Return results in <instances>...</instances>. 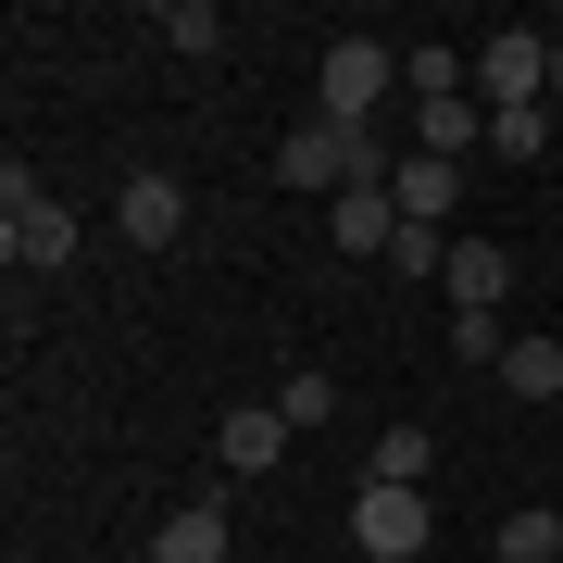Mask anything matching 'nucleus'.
Instances as JSON below:
<instances>
[{"instance_id": "nucleus-21", "label": "nucleus", "mask_w": 563, "mask_h": 563, "mask_svg": "<svg viewBox=\"0 0 563 563\" xmlns=\"http://www.w3.org/2000/svg\"><path fill=\"white\" fill-rule=\"evenodd\" d=\"M551 101H563V38H551Z\"/></svg>"}, {"instance_id": "nucleus-12", "label": "nucleus", "mask_w": 563, "mask_h": 563, "mask_svg": "<svg viewBox=\"0 0 563 563\" xmlns=\"http://www.w3.org/2000/svg\"><path fill=\"white\" fill-rule=\"evenodd\" d=\"M413 151H426V163L488 151V113H476V101H426V113H413Z\"/></svg>"}, {"instance_id": "nucleus-11", "label": "nucleus", "mask_w": 563, "mask_h": 563, "mask_svg": "<svg viewBox=\"0 0 563 563\" xmlns=\"http://www.w3.org/2000/svg\"><path fill=\"white\" fill-rule=\"evenodd\" d=\"M151 563H225V501H176L151 526Z\"/></svg>"}, {"instance_id": "nucleus-6", "label": "nucleus", "mask_w": 563, "mask_h": 563, "mask_svg": "<svg viewBox=\"0 0 563 563\" xmlns=\"http://www.w3.org/2000/svg\"><path fill=\"white\" fill-rule=\"evenodd\" d=\"M288 439H301V426H288L276 401H239V413L213 426V451H225V476H276V463H288Z\"/></svg>"}, {"instance_id": "nucleus-16", "label": "nucleus", "mask_w": 563, "mask_h": 563, "mask_svg": "<svg viewBox=\"0 0 563 563\" xmlns=\"http://www.w3.org/2000/svg\"><path fill=\"white\" fill-rule=\"evenodd\" d=\"M276 413H288V426H301V439H313V426L339 413V376H325V363H301V376L276 388Z\"/></svg>"}, {"instance_id": "nucleus-8", "label": "nucleus", "mask_w": 563, "mask_h": 563, "mask_svg": "<svg viewBox=\"0 0 563 563\" xmlns=\"http://www.w3.org/2000/svg\"><path fill=\"white\" fill-rule=\"evenodd\" d=\"M188 239V188L176 176H125V251H176Z\"/></svg>"}, {"instance_id": "nucleus-2", "label": "nucleus", "mask_w": 563, "mask_h": 563, "mask_svg": "<svg viewBox=\"0 0 563 563\" xmlns=\"http://www.w3.org/2000/svg\"><path fill=\"white\" fill-rule=\"evenodd\" d=\"M0 251H13V276H51V263H76V213H63L51 188L25 176V163L0 176Z\"/></svg>"}, {"instance_id": "nucleus-4", "label": "nucleus", "mask_w": 563, "mask_h": 563, "mask_svg": "<svg viewBox=\"0 0 563 563\" xmlns=\"http://www.w3.org/2000/svg\"><path fill=\"white\" fill-rule=\"evenodd\" d=\"M388 88H401V63H388L376 38H325V76H313V113L325 125H363Z\"/></svg>"}, {"instance_id": "nucleus-7", "label": "nucleus", "mask_w": 563, "mask_h": 563, "mask_svg": "<svg viewBox=\"0 0 563 563\" xmlns=\"http://www.w3.org/2000/svg\"><path fill=\"white\" fill-rule=\"evenodd\" d=\"M388 201H401V225H451V213H463V163L401 151V163H388Z\"/></svg>"}, {"instance_id": "nucleus-1", "label": "nucleus", "mask_w": 563, "mask_h": 563, "mask_svg": "<svg viewBox=\"0 0 563 563\" xmlns=\"http://www.w3.org/2000/svg\"><path fill=\"white\" fill-rule=\"evenodd\" d=\"M388 139H363V125H301V139H276V188H325V201H339V188H388Z\"/></svg>"}, {"instance_id": "nucleus-15", "label": "nucleus", "mask_w": 563, "mask_h": 563, "mask_svg": "<svg viewBox=\"0 0 563 563\" xmlns=\"http://www.w3.org/2000/svg\"><path fill=\"white\" fill-rule=\"evenodd\" d=\"M151 38H163V51H225V13H213V0H163Z\"/></svg>"}, {"instance_id": "nucleus-10", "label": "nucleus", "mask_w": 563, "mask_h": 563, "mask_svg": "<svg viewBox=\"0 0 563 563\" xmlns=\"http://www.w3.org/2000/svg\"><path fill=\"white\" fill-rule=\"evenodd\" d=\"M451 313H501V288H514V251H488V239H451Z\"/></svg>"}, {"instance_id": "nucleus-3", "label": "nucleus", "mask_w": 563, "mask_h": 563, "mask_svg": "<svg viewBox=\"0 0 563 563\" xmlns=\"http://www.w3.org/2000/svg\"><path fill=\"white\" fill-rule=\"evenodd\" d=\"M526 101H551V38L539 25L476 38V113H526Z\"/></svg>"}, {"instance_id": "nucleus-17", "label": "nucleus", "mask_w": 563, "mask_h": 563, "mask_svg": "<svg viewBox=\"0 0 563 563\" xmlns=\"http://www.w3.org/2000/svg\"><path fill=\"white\" fill-rule=\"evenodd\" d=\"M488 151H501V163H539V151H551V101H526V113H488Z\"/></svg>"}, {"instance_id": "nucleus-22", "label": "nucleus", "mask_w": 563, "mask_h": 563, "mask_svg": "<svg viewBox=\"0 0 563 563\" xmlns=\"http://www.w3.org/2000/svg\"><path fill=\"white\" fill-rule=\"evenodd\" d=\"M351 563H376V551H351Z\"/></svg>"}, {"instance_id": "nucleus-5", "label": "nucleus", "mask_w": 563, "mask_h": 563, "mask_svg": "<svg viewBox=\"0 0 563 563\" xmlns=\"http://www.w3.org/2000/svg\"><path fill=\"white\" fill-rule=\"evenodd\" d=\"M351 551L413 563V551H426V488H376V476H363V488H351Z\"/></svg>"}, {"instance_id": "nucleus-13", "label": "nucleus", "mask_w": 563, "mask_h": 563, "mask_svg": "<svg viewBox=\"0 0 563 563\" xmlns=\"http://www.w3.org/2000/svg\"><path fill=\"white\" fill-rule=\"evenodd\" d=\"M501 388H514V401H563V339H514L501 351Z\"/></svg>"}, {"instance_id": "nucleus-14", "label": "nucleus", "mask_w": 563, "mask_h": 563, "mask_svg": "<svg viewBox=\"0 0 563 563\" xmlns=\"http://www.w3.org/2000/svg\"><path fill=\"white\" fill-rule=\"evenodd\" d=\"M501 563H563V514L551 501H526V514H501V539H488Z\"/></svg>"}, {"instance_id": "nucleus-20", "label": "nucleus", "mask_w": 563, "mask_h": 563, "mask_svg": "<svg viewBox=\"0 0 563 563\" xmlns=\"http://www.w3.org/2000/svg\"><path fill=\"white\" fill-rule=\"evenodd\" d=\"M388 263H401V276H451V239H439V225H401V251H388Z\"/></svg>"}, {"instance_id": "nucleus-9", "label": "nucleus", "mask_w": 563, "mask_h": 563, "mask_svg": "<svg viewBox=\"0 0 563 563\" xmlns=\"http://www.w3.org/2000/svg\"><path fill=\"white\" fill-rule=\"evenodd\" d=\"M325 239H339V251H401V201H388V188H339V201H325Z\"/></svg>"}, {"instance_id": "nucleus-19", "label": "nucleus", "mask_w": 563, "mask_h": 563, "mask_svg": "<svg viewBox=\"0 0 563 563\" xmlns=\"http://www.w3.org/2000/svg\"><path fill=\"white\" fill-rule=\"evenodd\" d=\"M451 351H463V363H488V376H501V351H514V325H501V313H451Z\"/></svg>"}, {"instance_id": "nucleus-18", "label": "nucleus", "mask_w": 563, "mask_h": 563, "mask_svg": "<svg viewBox=\"0 0 563 563\" xmlns=\"http://www.w3.org/2000/svg\"><path fill=\"white\" fill-rule=\"evenodd\" d=\"M426 451H439L426 426H388L376 439V488H426Z\"/></svg>"}]
</instances>
